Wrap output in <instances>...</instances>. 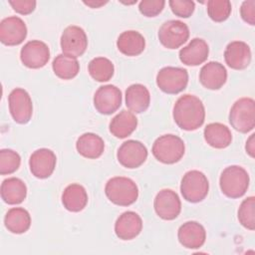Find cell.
<instances>
[{"mask_svg":"<svg viewBox=\"0 0 255 255\" xmlns=\"http://www.w3.org/2000/svg\"><path fill=\"white\" fill-rule=\"evenodd\" d=\"M173 120L184 130H195L205 120V109L199 98L194 95H183L177 99L173 107Z\"/></svg>","mask_w":255,"mask_h":255,"instance_id":"6da1fadb","label":"cell"},{"mask_svg":"<svg viewBox=\"0 0 255 255\" xmlns=\"http://www.w3.org/2000/svg\"><path fill=\"white\" fill-rule=\"evenodd\" d=\"M105 193L114 204L128 206L136 201L138 188L132 179L124 176H115L106 183Z\"/></svg>","mask_w":255,"mask_h":255,"instance_id":"7a4b0ae2","label":"cell"},{"mask_svg":"<svg viewBox=\"0 0 255 255\" xmlns=\"http://www.w3.org/2000/svg\"><path fill=\"white\" fill-rule=\"evenodd\" d=\"M219 185L222 193L229 198L243 196L249 186V175L239 165H230L223 169L219 178Z\"/></svg>","mask_w":255,"mask_h":255,"instance_id":"3957f363","label":"cell"},{"mask_svg":"<svg viewBox=\"0 0 255 255\" xmlns=\"http://www.w3.org/2000/svg\"><path fill=\"white\" fill-rule=\"evenodd\" d=\"M151 151L158 161L165 164H172L182 158L185 151V145L179 136L174 134H163L155 139Z\"/></svg>","mask_w":255,"mask_h":255,"instance_id":"277c9868","label":"cell"},{"mask_svg":"<svg viewBox=\"0 0 255 255\" xmlns=\"http://www.w3.org/2000/svg\"><path fill=\"white\" fill-rule=\"evenodd\" d=\"M229 123L231 127L242 133L251 131L255 127V102L251 98L237 100L230 109Z\"/></svg>","mask_w":255,"mask_h":255,"instance_id":"5b68a950","label":"cell"},{"mask_svg":"<svg viewBox=\"0 0 255 255\" xmlns=\"http://www.w3.org/2000/svg\"><path fill=\"white\" fill-rule=\"evenodd\" d=\"M209 183L205 174L199 170L187 171L180 183V191L183 198L191 203L202 201L208 194Z\"/></svg>","mask_w":255,"mask_h":255,"instance_id":"8992f818","label":"cell"},{"mask_svg":"<svg viewBox=\"0 0 255 255\" xmlns=\"http://www.w3.org/2000/svg\"><path fill=\"white\" fill-rule=\"evenodd\" d=\"M188 83V73L179 67H164L156 75V85L165 94L182 92Z\"/></svg>","mask_w":255,"mask_h":255,"instance_id":"52a82bcc","label":"cell"},{"mask_svg":"<svg viewBox=\"0 0 255 255\" xmlns=\"http://www.w3.org/2000/svg\"><path fill=\"white\" fill-rule=\"evenodd\" d=\"M189 38L188 26L179 20L164 22L158 30V40L167 49H177Z\"/></svg>","mask_w":255,"mask_h":255,"instance_id":"ba28073f","label":"cell"},{"mask_svg":"<svg viewBox=\"0 0 255 255\" xmlns=\"http://www.w3.org/2000/svg\"><path fill=\"white\" fill-rule=\"evenodd\" d=\"M9 111L13 120L21 125L27 124L33 115V104L27 91L16 88L8 96Z\"/></svg>","mask_w":255,"mask_h":255,"instance_id":"9c48e42d","label":"cell"},{"mask_svg":"<svg viewBox=\"0 0 255 255\" xmlns=\"http://www.w3.org/2000/svg\"><path fill=\"white\" fill-rule=\"evenodd\" d=\"M88 47L86 32L79 26H68L61 36V49L63 54L78 58L82 56Z\"/></svg>","mask_w":255,"mask_h":255,"instance_id":"30bf717a","label":"cell"},{"mask_svg":"<svg viewBox=\"0 0 255 255\" xmlns=\"http://www.w3.org/2000/svg\"><path fill=\"white\" fill-rule=\"evenodd\" d=\"M119 162L127 168L139 167L147 158L145 145L134 139H128L122 143L117 152Z\"/></svg>","mask_w":255,"mask_h":255,"instance_id":"8fae6325","label":"cell"},{"mask_svg":"<svg viewBox=\"0 0 255 255\" xmlns=\"http://www.w3.org/2000/svg\"><path fill=\"white\" fill-rule=\"evenodd\" d=\"M20 59L24 66L30 69L44 67L50 59V50L46 43L39 40L27 42L20 52Z\"/></svg>","mask_w":255,"mask_h":255,"instance_id":"7c38bea8","label":"cell"},{"mask_svg":"<svg viewBox=\"0 0 255 255\" xmlns=\"http://www.w3.org/2000/svg\"><path fill=\"white\" fill-rule=\"evenodd\" d=\"M122 92L114 85L100 87L94 95V106L102 115H112L122 105Z\"/></svg>","mask_w":255,"mask_h":255,"instance_id":"4fadbf2b","label":"cell"},{"mask_svg":"<svg viewBox=\"0 0 255 255\" xmlns=\"http://www.w3.org/2000/svg\"><path fill=\"white\" fill-rule=\"evenodd\" d=\"M155 213L163 220L175 219L181 210V202L177 193L171 189H161L153 202Z\"/></svg>","mask_w":255,"mask_h":255,"instance_id":"5bb4252c","label":"cell"},{"mask_svg":"<svg viewBox=\"0 0 255 255\" xmlns=\"http://www.w3.org/2000/svg\"><path fill=\"white\" fill-rule=\"evenodd\" d=\"M27 36L25 22L17 16H10L0 23V41L7 46L21 44Z\"/></svg>","mask_w":255,"mask_h":255,"instance_id":"9a60e30c","label":"cell"},{"mask_svg":"<svg viewBox=\"0 0 255 255\" xmlns=\"http://www.w3.org/2000/svg\"><path fill=\"white\" fill-rule=\"evenodd\" d=\"M56 154L49 148H39L35 150L29 159V166L32 174L40 179L51 176L56 167Z\"/></svg>","mask_w":255,"mask_h":255,"instance_id":"2e32d148","label":"cell"},{"mask_svg":"<svg viewBox=\"0 0 255 255\" xmlns=\"http://www.w3.org/2000/svg\"><path fill=\"white\" fill-rule=\"evenodd\" d=\"M224 60L231 69H246L251 62L250 47L243 41H233L225 48Z\"/></svg>","mask_w":255,"mask_h":255,"instance_id":"e0dca14e","label":"cell"},{"mask_svg":"<svg viewBox=\"0 0 255 255\" xmlns=\"http://www.w3.org/2000/svg\"><path fill=\"white\" fill-rule=\"evenodd\" d=\"M177 237L183 247L188 249H198L205 242L206 231L200 223L196 221H187L179 227Z\"/></svg>","mask_w":255,"mask_h":255,"instance_id":"ac0fdd59","label":"cell"},{"mask_svg":"<svg viewBox=\"0 0 255 255\" xmlns=\"http://www.w3.org/2000/svg\"><path fill=\"white\" fill-rule=\"evenodd\" d=\"M142 229L140 216L133 211H126L120 215L115 223L116 235L122 240L135 238Z\"/></svg>","mask_w":255,"mask_h":255,"instance_id":"d6986e66","label":"cell"},{"mask_svg":"<svg viewBox=\"0 0 255 255\" xmlns=\"http://www.w3.org/2000/svg\"><path fill=\"white\" fill-rule=\"evenodd\" d=\"M199 81L208 90H219L227 81V71L219 62H208L199 72Z\"/></svg>","mask_w":255,"mask_h":255,"instance_id":"ffe728a7","label":"cell"},{"mask_svg":"<svg viewBox=\"0 0 255 255\" xmlns=\"http://www.w3.org/2000/svg\"><path fill=\"white\" fill-rule=\"evenodd\" d=\"M209 48L207 43L200 38L192 39L179 51V59L186 66H198L207 60Z\"/></svg>","mask_w":255,"mask_h":255,"instance_id":"44dd1931","label":"cell"},{"mask_svg":"<svg viewBox=\"0 0 255 255\" xmlns=\"http://www.w3.org/2000/svg\"><path fill=\"white\" fill-rule=\"evenodd\" d=\"M150 104V94L147 88L141 84L130 85L126 91V105L135 114L143 113Z\"/></svg>","mask_w":255,"mask_h":255,"instance_id":"7402d4cb","label":"cell"},{"mask_svg":"<svg viewBox=\"0 0 255 255\" xmlns=\"http://www.w3.org/2000/svg\"><path fill=\"white\" fill-rule=\"evenodd\" d=\"M119 51L128 57H134L141 54L145 48L143 36L134 30L123 32L117 41Z\"/></svg>","mask_w":255,"mask_h":255,"instance_id":"603a6c76","label":"cell"},{"mask_svg":"<svg viewBox=\"0 0 255 255\" xmlns=\"http://www.w3.org/2000/svg\"><path fill=\"white\" fill-rule=\"evenodd\" d=\"M137 127V119L132 112L123 110L110 123V131L118 138L130 135Z\"/></svg>","mask_w":255,"mask_h":255,"instance_id":"cb8c5ba5","label":"cell"},{"mask_svg":"<svg viewBox=\"0 0 255 255\" xmlns=\"http://www.w3.org/2000/svg\"><path fill=\"white\" fill-rule=\"evenodd\" d=\"M62 203L71 212L82 211L88 203V193L85 187L78 183L68 185L63 191Z\"/></svg>","mask_w":255,"mask_h":255,"instance_id":"d4e9b609","label":"cell"},{"mask_svg":"<svg viewBox=\"0 0 255 255\" xmlns=\"http://www.w3.org/2000/svg\"><path fill=\"white\" fill-rule=\"evenodd\" d=\"M76 147L82 156L95 159L103 154L105 142L100 135L93 132H86L80 135L76 142Z\"/></svg>","mask_w":255,"mask_h":255,"instance_id":"484cf974","label":"cell"},{"mask_svg":"<svg viewBox=\"0 0 255 255\" xmlns=\"http://www.w3.org/2000/svg\"><path fill=\"white\" fill-rule=\"evenodd\" d=\"M27 196V186L17 177H9L1 184V198L10 205H16L24 201Z\"/></svg>","mask_w":255,"mask_h":255,"instance_id":"4316f807","label":"cell"},{"mask_svg":"<svg viewBox=\"0 0 255 255\" xmlns=\"http://www.w3.org/2000/svg\"><path fill=\"white\" fill-rule=\"evenodd\" d=\"M205 141L214 148H225L232 141L230 129L223 124H208L203 131Z\"/></svg>","mask_w":255,"mask_h":255,"instance_id":"83f0119b","label":"cell"},{"mask_svg":"<svg viewBox=\"0 0 255 255\" xmlns=\"http://www.w3.org/2000/svg\"><path fill=\"white\" fill-rule=\"evenodd\" d=\"M5 227L14 234L25 233L31 226V216L22 207H13L8 210L4 218Z\"/></svg>","mask_w":255,"mask_h":255,"instance_id":"f1b7e54d","label":"cell"},{"mask_svg":"<svg viewBox=\"0 0 255 255\" xmlns=\"http://www.w3.org/2000/svg\"><path fill=\"white\" fill-rule=\"evenodd\" d=\"M55 75L62 80H71L80 72V64L76 58L59 54L52 64Z\"/></svg>","mask_w":255,"mask_h":255,"instance_id":"f546056e","label":"cell"},{"mask_svg":"<svg viewBox=\"0 0 255 255\" xmlns=\"http://www.w3.org/2000/svg\"><path fill=\"white\" fill-rule=\"evenodd\" d=\"M90 76L97 82H108L114 76L115 68L111 60L105 57H97L88 65Z\"/></svg>","mask_w":255,"mask_h":255,"instance_id":"4dcf8cb0","label":"cell"},{"mask_svg":"<svg viewBox=\"0 0 255 255\" xmlns=\"http://www.w3.org/2000/svg\"><path fill=\"white\" fill-rule=\"evenodd\" d=\"M238 220L240 224L249 230L255 228V197L249 196L244 199L238 209Z\"/></svg>","mask_w":255,"mask_h":255,"instance_id":"1f68e13d","label":"cell"},{"mask_svg":"<svg viewBox=\"0 0 255 255\" xmlns=\"http://www.w3.org/2000/svg\"><path fill=\"white\" fill-rule=\"evenodd\" d=\"M232 6L228 0H209L207 2V14L214 22H223L231 14Z\"/></svg>","mask_w":255,"mask_h":255,"instance_id":"d6a6232c","label":"cell"},{"mask_svg":"<svg viewBox=\"0 0 255 255\" xmlns=\"http://www.w3.org/2000/svg\"><path fill=\"white\" fill-rule=\"evenodd\" d=\"M21 163V157L18 152L3 148L0 150V174H11L15 172Z\"/></svg>","mask_w":255,"mask_h":255,"instance_id":"836d02e7","label":"cell"},{"mask_svg":"<svg viewBox=\"0 0 255 255\" xmlns=\"http://www.w3.org/2000/svg\"><path fill=\"white\" fill-rule=\"evenodd\" d=\"M168 4L172 13L181 18L190 17L195 8L194 2L187 0H170Z\"/></svg>","mask_w":255,"mask_h":255,"instance_id":"e575fe53","label":"cell"},{"mask_svg":"<svg viewBox=\"0 0 255 255\" xmlns=\"http://www.w3.org/2000/svg\"><path fill=\"white\" fill-rule=\"evenodd\" d=\"M165 1L163 0H142L139 2V12L146 17L157 16L164 8Z\"/></svg>","mask_w":255,"mask_h":255,"instance_id":"d590c367","label":"cell"},{"mask_svg":"<svg viewBox=\"0 0 255 255\" xmlns=\"http://www.w3.org/2000/svg\"><path fill=\"white\" fill-rule=\"evenodd\" d=\"M9 4L14 11L22 15H28L36 8V1L34 0H11Z\"/></svg>","mask_w":255,"mask_h":255,"instance_id":"8d00e7d4","label":"cell"},{"mask_svg":"<svg viewBox=\"0 0 255 255\" xmlns=\"http://www.w3.org/2000/svg\"><path fill=\"white\" fill-rule=\"evenodd\" d=\"M240 15L243 21L254 26L255 25V1H244L240 8Z\"/></svg>","mask_w":255,"mask_h":255,"instance_id":"74e56055","label":"cell"},{"mask_svg":"<svg viewBox=\"0 0 255 255\" xmlns=\"http://www.w3.org/2000/svg\"><path fill=\"white\" fill-rule=\"evenodd\" d=\"M245 148H246V152H247L252 158H254V156H255V134H254V133H252V134L249 136V138L247 139Z\"/></svg>","mask_w":255,"mask_h":255,"instance_id":"f35d334b","label":"cell"},{"mask_svg":"<svg viewBox=\"0 0 255 255\" xmlns=\"http://www.w3.org/2000/svg\"><path fill=\"white\" fill-rule=\"evenodd\" d=\"M83 3L87 6H90L91 8H100L101 6L107 4L108 1H83Z\"/></svg>","mask_w":255,"mask_h":255,"instance_id":"ab89813d","label":"cell"}]
</instances>
